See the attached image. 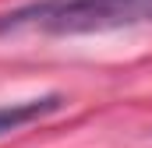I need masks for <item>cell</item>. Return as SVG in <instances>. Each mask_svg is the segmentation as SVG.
I'll list each match as a JSON object with an SVG mask.
<instances>
[{"mask_svg": "<svg viewBox=\"0 0 152 148\" xmlns=\"http://www.w3.org/2000/svg\"><path fill=\"white\" fill-rule=\"evenodd\" d=\"M138 21H152V0H36L0 14V32L39 28L57 36H78Z\"/></svg>", "mask_w": 152, "mask_h": 148, "instance_id": "obj_1", "label": "cell"}, {"mask_svg": "<svg viewBox=\"0 0 152 148\" xmlns=\"http://www.w3.org/2000/svg\"><path fill=\"white\" fill-rule=\"evenodd\" d=\"M60 106H64L60 95H42V99H25V102H4L0 106V138L11 134V131H18V127H25V123H32V120H42V116L57 113Z\"/></svg>", "mask_w": 152, "mask_h": 148, "instance_id": "obj_2", "label": "cell"}]
</instances>
